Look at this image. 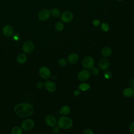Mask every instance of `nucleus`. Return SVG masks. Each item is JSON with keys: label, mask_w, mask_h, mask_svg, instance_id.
I'll return each mask as SVG.
<instances>
[{"label": "nucleus", "mask_w": 134, "mask_h": 134, "mask_svg": "<svg viewBox=\"0 0 134 134\" xmlns=\"http://www.w3.org/2000/svg\"><path fill=\"white\" fill-rule=\"evenodd\" d=\"M83 134H93L94 132L92 129L87 128L84 130V131H83Z\"/></svg>", "instance_id": "obj_28"}, {"label": "nucleus", "mask_w": 134, "mask_h": 134, "mask_svg": "<svg viewBox=\"0 0 134 134\" xmlns=\"http://www.w3.org/2000/svg\"><path fill=\"white\" fill-rule=\"evenodd\" d=\"M44 86V84L42 82H39L37 84V87L39 89L42 88Z\"/></svg>", "instance_id": "obj_31"}, {"label": "nucleus", "mask_w": 134, "mask_h": 134, "mask_svg": "<svg viewBox=\"0 0 134 134\" xmlns=\"http://www.w3.org/2000/svg\"><path fill=\"white\" fill-rule=\"evenodd\" d=\"M104 75L106 79H109L112 77V73L110 71L106 70V71L104 73Z\"/></svg>", "instance_id": "obj_25"}, {"label": "nucleus", "mask_w": 134, "mask_h": 134, "mask_svg": "<svg viewBox=\"0 0 134 134\" xmlns=\"http://www.w3.org/2000/svg\"><path fill=\"white\" fill-rule=\"evenodd\" d=\"M35 126V122L31 119H26L23 120L21 124V127L23 130L29 131L31 130Z\"/></svg>", "instance_id": "obj_4"}, {"label": "nucleus", "mask_w": 134, "mask_h": 134, "mask_svg": "<svg viewBox=\"0 0 134 134\" xmlns=\"http://www.w3.org/2000/svg\"><path fill=\"white\" fill-rule=\"evenodd\" d=\"M58 126L63 129H69L73 125V121L71 118L68 116H62L57 121Z\"/></svg>", "instance_id": "obj_2"}, {"label": "nucleus", "mask_w": 134, "mask_h": 134, "mask_svg": "<svg viewBox=\"0 0 134 134\" xmlns=\"http://www.w3.org/2000/svg\"><path fill=\"white\" fill-rule=\"evenodd\" d=\"M58 64L61 67H64L67 64V61L64 58L60 59L58 61Z\"/></svg>", "instance_id": "obj_24"}, {"label": "nucleus", "mask_w": 134, "mask_h": 134, "mask_svg": "<svg viewBox=\"0 0 134 134\" xmlns=\"http://www.w3.org/2000/svg\"><path fill=\"white\" fill-rule=\"evenodd\" d=\"M39 73L40 76L45 80H48L50 78L51 73L50 70L47 66H42L39 70Z\"/></svg>", "instance_id": "obj_6"}, {"label": "nucleus", "mask_w": 134, "mask_h": 134, "mask_svg": "<svg viewBox=\"0 0 134 134\" xmlns=\"http://www.w3.org/2000/svg\"><path fill=\"white\" fill-rule=\"evenodd\" d=\"M91 73L93 75H96L99 73V70L96 67H93L91 69Z\"/></svg>", "instance_id": "obj_26"}, {"label": "nucleus", "mask_w": 134, "mask_h": 134, "mask_svg": "<svg viewBox=\"0 0 134 134\" xmlns=\"http://www.w3.org/2000/svg\"><path fill=\"white\" fill-rule=\"evenodd\" d=\"M90 77V72L86 70H82L80 71L77 74V78L81 81L84 82L87 80Z\"/></svg>", "instance_id": "obj_9"}, {"label": "nucleus", "mask_w": 134, "mask_h": 134, "mask_svg": "<svg viewBox=\"0 0 134 134\" xmlns=\"http://www.w3.org/2000/svg\"><path fill=\"white\" fill-rule=\"evenodd\" d=\"M44 84L46 89L50 92H54L57 89V85L53 81L48 80Z\"/></svg>", "instance_id": "obj_12"}, {"label": "nucleus", "mask_w": 134, "mask_h": 134, "mask_svg": "<svg viewBox=\"0 0 134 134\" xmlns=\"http://www.w3.org/2000/svg\"><path fill=\"white\" fill-rule=\"evenodd\" d=\"M117 1H118V2H121V1H122L123 0H117Z\"/></svg>", "instance_id": "obj_35"}, {"label": "nucleus", "mask_w": 134, "mask_h": 134, "mask_svg": "<svg viewBox=\"0 0 134 134\" xmlns=\"http://www.w3.org/2000/svg\"><path fill=\"white\" fill-rule=\"evenodd\" d=\"M92 23H93V25L94 26L97 27V26H98L100 25V20H98V19H94V20H93Z\"/></svg>", "instance_id": "obj_30"}, {"label": "nucleus", "mask_w": 134, "mask_h": 134, "mask_svg": "<svg viewBox=\"0 0 134 134\" xmlns=\"http://www.w3.org/2000/svg\"><path fill=\"white\" fill-rule=\"evenodd\" d=\"M110 65L109 61L108 59L106 58H103L101 59L98 63V66L99 68L103 71H106L107 70Z\"/></svg>", "instance_id": "obj_13"}, {"label": "nucleus", "mask_w": 134, "mask_h": 134, "mask_svg": "<svg viewBox=\"0 0 134 134\" xmlns=\"http://www.w3.org/2000/svg\"><path fill=\"white\" fill-rule=\"evenodd\" d=\"M73 19V14L70 11L63 12L61 15V19L63 23H68L70 22Z\"/></svg>", "instance_id": "obj_8"}, {"label": "nucleus", "mask_w": 134, "mask_h": 134, "mask_svg": "<svg viewBox=\"0 0 134 134\" xmlns=\"http://www.w3.org/2000/svg\"><path fill=\"white\" fill-rule=\"evenodd\" d=\"M133 96H134V94H133ZM134 97V96H133Z\"/></svg>", "instance_id": "obj_36"}, {"label": "nucleus", "mask_w": 134, "mask_h": 134, "mask_svg": "<svg viewBox=\"0 0 134 134\" xmlns=\"http://www.w3.org/2000/svg\"><path fill=\"white\" fill-rule=\"evenodd\" d=\"M2 32L5 36L7 37H10L14 34V29L10 25H6L3 27Z\"/></svg>", "instance_id": "obj_11"}, {"label": "nucleus", "mask_w": 134, "mask_h": 134, "mask_svg": "<svg viewBox=\"0 0 134 134\" xmlns=\"http://www.w3.org/2000/svg\"><path fill=\"white\" fill-rule=\"evenodd\" d=\"M130 85H131V87L134 90V78H133V79H132L130 80Z\"/></svg>", "instance_id": "obj_34"}, {"label": "nucleus", "mask_w": 134, "mask_h": 134, "mask_svg": "<svg viewBox=\"0 0 134 134\" xmlns=\"http://www.w3.org/2000/svg\"><path fill=\"white\" fill-rule=\"evenodd\" d=\"M71 111L70 107L68 105H64L61 107L59 110V113L61 115L65 116L70 114Z\"/></svg>", "instance_id": "obj_17"}, {"label": "nucleus", "mask_w": 134, "mask_h": 134, "mask_svg": "<svg viewBox=\"0 0 134 134\" xmlns=\"http://www.w3.org/2000/svg\"><path fill=\"white\" fill-rule=\"evenodd\" d=\"M35 46L34 43L30 40L25 41L23 46H22V50L25 53H31L34 49Z\"/></svg>", "instance_id": "obj_5"}, {"label": "nucleus", "mask_w": 134, "mask_h": 134, "mask_svg": "<svg viewBox=\"0 0 134 134\" xmlns=\"http://www.w3.org/2000/svg\"><path fill=\"white\" fill-rule=\"evenodd\" d=\"M80 94V90H76L73 92V95L75 96H77Z\"/></svg>", "instance_id": "obj_33"}, {"label": "nucleus", "mask_w": 134, "mask_h": 134, "mask_svg": "<svg viewBox=\"0 0 134 134\" xmlns=\"http://www.w3.org/2000/svg\"><path fill=\"white\" fill-rule=\"evenodd\" d=\"M100 28L103 31L107 32L109 30L110 27H109V25L108 23H107L106 22H103L101 24Z\"/></svg>", "instance_id": "obj_23"}, {"label": "nucleus", "mask_w": 134, "mask_h": 134, "mask_svg": "<svg viewBox=\"0 0 134 134\" xmlns=\"http://www.w3.org/2000/svg\"><path fill=\"white\" fill-rule=\"evenodd\" d=\"M67 59L70 64H75L79 60V56L76 53H71L68 55Z\"/></svg>", "instance_id": "obj_14"}, {"label": "nucleus", "mask_w": 134, "mask_h": 134, "mask_svg": "<svg viewBox=\"0 0 134 134\" xmlns=\"http://www.w3.org/2000/svg\"><path fill=\"white\" fill-rule=\"evenodd\" d=\"M122 95L126 97H130L133 95L134 90L131 87H126L122 91Z\"/></svg>", "instance_id": "obj_15"}, {"label": "nucleus", "mask_w": 134, "mask_h": 134, "mask_svg": "<svg viewBox=\"0 0 134 134\" xmlns=\"http://www.w3.org/2000/svg\"><path fill=\"white\" fill-rule=\"evenodd\" d=\"M50 11L51 15L54 17H58L61 15V12L60 9L58 8H56V7L52 8L51 10H50Z\"/></svg>", "instance_id": "obj_19"}, {"label": "nucleus", "mask_w": 134, "mask_h": 134, "mask_svg": "<svg viewBox=\"0 0 134 134\" xmlns=\"http://www.w3.org/2000/svg\"><path fill=\"white\" fill-rule=\"evenodd\" d=\"M52 131L54 133H58L60 131V128L58 126L55 125L53 127Z\"/></svg>", "instance_id": "obj_27"}, {"label": "nucleus", "mask_w": 134, "mask_h": 134, "mask_svg": "<svg viewBox=\"0 0 134 134\" xmlns=\"http://www.w3.org/2000/svg\"><path fill=\"white\" fill-rule=\"evenodd\" d=\"M112 49L108 47H105L101 50V54L104 57H109L112 54Z\"/></svg>", "instance_id": "obj_18"}, {"label": "nucleus", "mask_w": 134, "mask_h": 134, "mask_svg": "<svg viewBox=\"0 0 134 134\" xmlns=\"http://www.w3.org/2000/svg\"><path fill=\"white\" fill-rule=\"evenodd\" d=\"M82 66L84 69H85L87 70H91L94 66V59L91 56L85 57L83 59Z\"/></svg>", "instance_id": "obj_3"}, {"label": "nucleus", "mask_w": 134, "mask_h": 134, "mask_svg": "<svg viewBox=\"0 0 134 134\" xmlns=\"http://www.w3.org/2000/svg\"><path fill=\"white\" fill-rule=\"evenodd\" d=\"M90 85L87 83H82L79 85V89L82 91H86L90 88Z\"/></svg>", "instance_id": "obj_20"}, {"label": "nucleus", "mask_w": 134, "mask_h": 134, "mask_svg": "<svg viewBox=\"0 0 134 134\" xmlns=\"http://www.w3.org/2000/svg\"><path fill=\"white\" fill-rule=\"evenodd\" d=\"M64 28V25L61 21H58L55 24V29L58 31H61Z\"/></svg>", "instance_id": "obj_22"}, {"label": "nucleus", "mask_w": 134, "mask_h": 134, "mask_svg": "<svg viewBox=\"0 0 134 134\" xmlns=\"http://www.w3.org/2000/svg\"><path fill=\"white\" fill-rule=\"evenodd\" d=\"M15 114L20 117H27L31 116L34 111L33 105L28 103H20L14 107Z\"/></svg>", "instance_id": "obj_1"}, {"label": "nucleus", "mask_w": 134, "mask_h": 134, "mask_svg": "<svg viewBox=\"0 0 134 134\" xmlns=\"http://www.w3.org/2000/svg\"><path fill=\"white\" fill-rule=\"evenodd\" d=\"M23 133V129L19 126H15L11 130L12 134H21Z\"/></svg>", "instance_id": "obj_21"}, {"label": "nucleus", "mask_w": 134, "mask_h": 134, "mask_svg": "<svg viewBox=\"0 0 134 134\" xmlns=\"http://www.w3.org/2000/svg\"><path fill=\"white\" fill-rule=\"evenodd\" d=\"M51 16L50 10L48 9H43L40 10L38 14V18L41 21L48 20Z\"/></svg>", "instance_id": "obj_7"}, {"label": "nucleus", "mask_w": 134, "mask_h": 134, "mask_svg": "<svg viewBox=\"0 0 134 134\" xmlns=\"http://www.w3.org/2000/svg\"><path fill=\"white\" fill-rule=\"evenodd\" d=\"M129 131L131 134H134V121L131 122L129 126Z\"/></svg>", "instance_id": "obj_29"}, {"label": "nucleus", "mask_w": 134, "mask_h": 134, "mask_svg": "<svg viewBox=\"0 0 134 134\" xmlns=\"http://www.w3.org/2000/svg\"><path fill=\"white\" fill-rule=\"evenodd\" d=\"M19 38H20V37L18 34H16L13 35V39L14 41H18L19 39Z\"/></svg>", "instance_id": "obj_32"}, {"label": "nucleus", "mask_w": 134, "mask_h": 134, "mask_svg": "<svg viewBox=\"0 0 134 134\" xmlns=\"http://www.w3.org/2000/svg\"><path fill=\"white\" fill-rule=\"evenodd\" d=\"M27 60V55L25 53H19L17 55V59H16V61H17V63L20 64H23L25 63L26 62Z\"/></svg>", "instance_id": "obj_16"}, {"label": "nucleus", "mask_w": 134, "mask_h": 134, "mask_svg": "<svg viewBox=\"0 0 134 134\" xmlns=\"http://www.w3.org/2000/svg\"><path fill=\"white\" fill-rule=\"evenodd\" d=\"M45 123L49 127H53L57 124V120L55 117L52 115H47L44 119Z\"/></svg>", "instance_id": "obj_10"}]
</instances>
